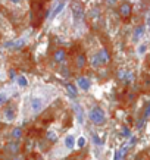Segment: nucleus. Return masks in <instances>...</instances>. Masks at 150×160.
Segmentation results:
<instances>
[{
	"instance_id": "nucleus-18",
	"label": "nucleus",
	"mask_w": 150,
	"mask_h": 160,
	"mask_svg": "<svg viewBox=\"0 0 150 160\" xmlns=\"http://www.w3.org/2000/svg\"><path fill=\"white\" fill-rule=\"evenodd\" d=\"M46 138H47L50 142H56V140H57V135H56V132H53V131H47V134H46Z\"/></svg>"
},
{
	"instance_id": "nucleus-20",
	"label": "nucleus",
	"mask_w": 150,
	"mask_h": 160,
	"mask_svg": "<svg viewBox=\"0 0 150 160\" xmlns=\"http://www.w3.org/2000/svg\"><path fill=\"white\" fill-rule=\"evenodd\" d=\"M75 144H77V146L80 147V148H82V147L85 146V138H84V137H80L78 140L75 141Z\"/></svg>"
},
{
	"instance_id": "nucleus-5",
	"label": "nucleus",
	"mask_w": 150,
	"mask_h": 160,
	"mask_svg": "<svg viewBox=\"0 0 150 160\" xmlns=\"http://www.w3.org/2000/svg\"><path fill=\"white\" fill-rule=\"evenodd\" d=\"M77 85L81 88V90H84V91H89L90 85H91V81L87 76H78L77 78Z\"/></svg>"
},
{
	"instance_id": "nucleus-7",
	"label": "nucleus",
	"mask_w": 150,
	"mask_h": 160,
	"mask_svg": "<svg viewBox=\"0 0 150 160\" xmlns=\"http://www.w3.org/2000/svg\"><path fill=\"white\" fill-rule=\"evenodd\" d=\"M25 46V40L24 38H18V40L15 41H7L6 44H5V47H12V49H15V50H18V49H21V47Z\"/></svg>"
},
{
	"instance_id": "nucleus-13",
	"label": "nucleus",
	"mask_w": 150,
	"mask_h": 160,
	"mask_svg": "<svg viewBox=\"0 0 150 160\" xmlns=\"http://www.w3.org/2000/svg\"><path fill=\"white\" fill-rule=\"evenodd\" d=\"M65 9V2H61V3H57V6L52 10V14H50V16H56V15H59Z\"/></svg>"
},
{
	"instance_id": "nucleus-12",
	"label": "nucleus",
	"mask_w": 150,
	"mask_h": 160,
	"mask_svg": "<svg viewBox=\"0 0 150 160\" xmlns=\"http://www.w3.org/2000/svg\"><path fill=\"white\" fill-rule=\"evenodd\" d=\"M74 146H75L74 135H68V137H65V147H66L68 150H71V148H74Z\"/></svg>"
},
{
	"instance_id": "nucleus-9",
	"label": "nucleus",
	"mask_w": 150,
	"mask_h": 160,
	"mask_svg": "<svg viewBox=\"0 0 150 160\" xmlns=\"http://www.w3.org/2000/svg\"><path fill=\"white\" fill-rule=\"evenodd\" d=\"M97 56H99V59H100V62H102V65L103 63H108L109 59H110V56H109V53H108L106 49H100L99 53H97Z\"/></svg>"
},
{
	"instance_id": "nucleus-31",
	"label": "nucleus",
	"mask_w": 150,
	"mask_h": 160,
	"mask_svg": "<svg viewBox=\"0 0 150 160\" xmlns=\"http://www.w3.org/2000/svg\"><path fill=\"white\" fill-rule=\"evenodd\" d=\"M37 160H44V159H41V157H38V159H37Z\"/></svg>"
},
{
	"instance_id": "nucleus-30",
	"label": "nucleus",
	"mask_w": 150,
	"mask_h": 160,
	"mask_svg": "<svg viewBox=\"0 0 150 160\" xmlns=\"http://www.w3.org/2000/svg\"><path fill=\"white\" fill-rule=\"evenodd\" d=\"M149 116V107H146V113H144V119Z\"/></svg>"
},
{
	"instance_id": "nucleus-4",
	"label": "nucleus",
	"mask_w": 150,
	"mask_h": 160,
	"mask_svg": "<svg viewBox=\"0 0 150 160\" xmlns=\"http://www.w3.org/2000/svg\"><path fill=\"white\" fill-rule=\"evenodd\" d=\"M53 60H55L56 63H63L65 60H66V52L63 50V49H56L55 53H53Z\"/></svg>"
},
{
	"instance_id": "nucleus-3",
	"label": "nucleus",
	"mask_w": 150,
	"mask_h": 160,
	"mask_svg": "<svg viewBox=\"0 0 150 160\" xmlns=\"http://www.w3.org/2000/svg\"><path fill=\"white\" fill-rule=\"evenodd\" d=\"M30 107H31V112L33 113H40L41 110L44 109V101L41 97H33L30 101Z\"/></svg>"
},
{
	"instance_id": "nucleus-11",
	"label": "nucleus",
	"mask_w": 150,
	"mask_h": 160,
	"mask_svg": "<svg viewBox=\"0 0 150 160\" xmlns=\"http://www.w3.org/2000/svg\"><path fill=\"white\" fill-rule=\"evenodd\" d=\"M65 87H66V91H68V93L71 94V97H72V99H75V97H77V93H78L77 87H75L74 84H71V82H68V84H66Z\"/></svg>"
},
{
	"instance_id": "nucleus-15",
	"label": "nucleus",
	"mask_w": 150,
	"mask_h": 160,
	"mask_svg": "<svg viewBox=\"0 0 150 160\" xmlns=\"http://www.w3.org/2000/svg\"><path fill=\"white\" fill-rule=\"evenodd\" d=\"M90 63H91V68H99V66H102V62H100V59H99L97 53L91 56V60H90Z\"/></svg>"
},
{
	"instance_id": "nucleus-22",
	"label": "nucleus",
	"mask_w": 150,
	"mask_h": 160,
	"mask_svg": "<svg viewBox=\"0 0 150 160\" xmlns=\"http://www.w3.org/2000/svg\"><path fill=\"white\" fill-rule=\"evenodd\" d=\"M122 137H125V138H131L130 128H124V129H122Z\"/></svg>"
},
{
	"instance_id": "nucleus-6",
	"label": "nucleus",
	"mask_w": 150,
	"mask_h": 160,
	"mask_svg": "<svg viewBox=\"0 0 150 160\" xmlns=\"http://www.w3.org/2000/svg\"><path fill=\"white\" fill-rule=\"evenodd\" d=\"M15 116H16L15 109L12 106H7L6 109H5V112H3V119L6 120V122H12V120L15 119Z\"/></svg>"
},
{
	"instance_id": "nucleus-10",
	"label": "nucleus",
	"mask_w": 150,
	"mask_h": 160,
	"mask_svg": "<svg viewBox=\"0 0 150 160\" xmlns=\"http://www.w3.org/2000/svg\"><path fill=\"white\" fill-rule=\"evenodd\" d=\"M19 148H21V144L18 141H10V142H7V146H6V150L10 151V153H18Z\"/></svg>"
},
{
	"instance_id": "nucleus-24",
	"label": "nucleus",
	"mask_w": 150,
	"mask_h": 160,
	"mask_svg": "<svg viewBox=\"0 0 150 160\" xmlns=\"http://www.w3.org/2000/svg\"><path fill=\"white\" fill-rule=\"evenodd\" d=\"M146 50H147V44H141V46L138 47V54H144Z\"/></svg>"
},
{
	"instance_id": "nucleus-14",
	"label": "nucleus",
	"mask_w": 150,
	"mask_h": 160,
	"mask_svg": "<svg viewBox=\"0 0 150 160\" xmlns=\"http://www.w3.org/2000/svg\"><path fill=\"white\" fill-rule=\"evenodd\" d=\"M75 65H77V68H84V65H85V56L84 54H78L77 56V59H75Z\"/></svg>"
},
{
	"instance_id": "nucleus-28",
	"label": "nucleus",
	"mask_w": 150,
	"mask_h": 160,
	"mask_svg": "<svg viewBox=\"0 0 150 160\" xmlns=\"http://www.w3.org/2000/svg\"><path fill=\"white\" fill-rule=\"evenodd\" d=\"M144 123V119H140V122H137V128H141Z\"/></svg>"
},
{
	"instance_id": "nucleus-1",
	"label": "nucleus",
	"mask_w": 150,
	"mask_h": 160,
	"mask_svg": "<svg viewBox=\"0 0 150 160\" xmlns=\"http://www.w3.org/2000/svg\"><path fill=\"white\" fill-rule=\"evenodd\" d=\"M90 120H91V123H94L96 127H102V125H105V122H106L105 110L99 106L93 107V109L90 110Z\"/></svg>"
},
{
	"instance_id": "nucleus-19",
	"label": "nucleus",
	"mask_w": 150,
	"mask_h": 160,
	"mask_svg": "<svg viewBox=\"0 0 150 160\" xmlns=\"http://www.w3.org/2000/svg\"><path fill=\"white\" fill-rule=\"evenodd\" d=\"M143 33H144V27H137L136 29H134V40L140 38V37L143 35Z\"/></svg>"
},
{
	"instance_id": "nucleus-17",
	"label": "nucleus",
	"mask_w": 150,
	"mask_h": 160,
	"mask_svg": "<svg viewBox=\"0 0 150 160\" xmlns=\"http://www.w3.org/2000/svg\"><path fill=\"white\" fill-rule=\"evenodd\" d=\"M21 137H22V128L16 127L12 129V138L14 140H21Z\"/></svg>"
},
{
	"instance_id": "nucleus-8",
	"label": "nucleus",
	"mask_w": 150,
	"mask_h": 160,
	"mask_svg": "<svg viewBox=\"0 0 150 160\" xmlns=\"http://www.w3.org/2000/svg\"><path fill=\"white\" fill-rule=\"evenodd\" d=\"M119 15L122 16V18H128L131 15V6H130V3H122L121 6H119Z\"/></svg>"
},
{
	"instance_id": "nucleus-21",
	"label": "nucleus",
	"mask_w": 150,
	"mask_h": 160,
	"mask_svg": "<svg viewBox=\"0 0 150 160\" xmlns=\"http://www.w3.org/2000/svg\"><path fill=\"white\" fill-rule=\"evenodd\" d=\"M75 110H77V116H78V119H80V123H82L84 120H82V110H81V107H75Z\"/></svg>"
},
{
	"instance_id": "nucleus-29",
	"label": "nucleus",
	"mask_w": 150,
	"mask_h": 160,
	"mask_svg": "<svg viewBox=\"0 0 150 160\" xmlns=\"http://www.w3.org/2000/svg\"><path fill=\"white\" fill-rule=\"evenodd\" d=\"M10 3H14V5H18V3H21V0H9Z\"/></svg>"
},
{
	"instance_id": "nucleus-26",
	"label": "nucleus",
	"mask_w": 150,
	"mask_h": 160,
	"mask_svg": "<svg viewBox=\"0 0 150 160\" xmlns=\"http://www.w3.org/2000/svg\"><path fill=\"white\" fill-rule=\"evenodd\" d=\"M125 75H127L125 71H119V72H118V78H119L121 81H124V80H125Z\"/></svg>"
},
{
	"instance_id": "nucleus-23",
	"label": "nucleus",
	"mask_w": 150,
	"mask_h": 160,
	"mask_svg": "<svg viewBox=\"0 0 150 160\" xmlns=\"http://www.w3.org/2000/svg\"><path fill=\"white\" fill-rule=\"evenodd\" d=\"M93 141H94V144H96V146H102V144H103L102 140H100V138H99V137H97L96 134H93Z\"/></svg>"
},
{
	"instance_id": "nucleus-27",
	"label": "nucleus",
	"mask_w": 150,
	"mask_h": 160,
	"mask_svg": "<svg viewBox=\"0 0 150 160\" xmlns=\"http://www.w3.org/2000/svg\"><path fill=\"white\" fill-rule=\"evenodd\" d=\"M106 2H108V5H109V6H113V5H116V2H118V0H106Z\"/></svg>"
},
{
	"instance_id": "nucleus-25",
	"label": "nucleus",
	"mask_w": 150,
	"mask_h": 160,
	"mask_svg": "<svg viewBox=\"0 0 150 160\" xmlns=\"http://www.w3.org/2000/svg\"><path fill=\"white\" fill-rule=\"evenodd\" d=\"M7 100V97H6V94H3V93H0V106L2 104H5Z\"/></svg>"
},
{
	"instance_id": "nucleus-16",
	"label": "nucleus",
	"mask_w": 150,
	"mask_h": 160,
	"mask_svg": "<svg viewBox=\"0 0 150 160\" xmlns=\"http://www.w3.org/2000/svg\"><path fill=\"white\" fill-rule=\"evenodd\" d=\"M16 81H18L19 87H22V88H25L28 85V80L25 75H18V76H16Z\"/></svg>"
},
{
	"instance_id": "nucleus-2",
	"label": "nucleus",
	"mask_w": 150,
	"mask_h": 160,
	"mask_svg": "<svg viewBox=\"0 0 150 160\" xmlns=\"http://www.w3.org/2000/svg\"><path fill=\"white\" fill-rule=\"evenodd\" d=\"M71 10H72V15H74V19L80 21L84 18V7L80 2H72L71 3Z\"/></svg>"
}]
</instances>
